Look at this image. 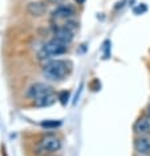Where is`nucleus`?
<instances>
[{
	"label": "nucleus",
	"mask_w": 150,
	"mask_h": 156,
	"mask_svg": "<svg viewBox=\"0 0 150 156\" xmlns=\"http://www.w3.org/2000/svg\"><path fill=\"white\" fill-rule=\"evenodd\" d=\"M61 148V142L60 139L56 138L53 135H48L45 136L44 139L39 144V150L41 152H45V154H49V152H56Z\"/></svg>",
	"instance_id": "nucleus-3"
},
{
	"label": "nucleus",
	"mask_w": 150,
	"mask_h": 156,
	"mask_svg": "<svg viewBox=\"0 0 150 156\" xmlns=\"http://www.w3.org/2000/svg\"><path fill=\"white\" fill-rule=\"evenodd\" d=\"M134 131L138 135H146L150 132V118L149 116H142L134 124Z\"/></svg>",
	"instance_id": "nucleus-8"
},
{
	"label": "nucleus",
	"mask_w": 150,
	"mask_h": 156,
	"mask_svg": "<svg viewBox=\"0 0 150 156\" xmlns=\"http://www.w3.org/2000/svg\"><path fill=\"white\" fill-rule=\"evenodd\" d=\"M146 11H148V7H146V4H144V3H141V4H138L137 7L133 8V12L136 15H142V13H145Z\"/></svg>",
	"instance_id": "nucleus-11"
},
{
	"label": "nucleus",
	"mask_w": 150,
	"mask_h": 156,
	"mask_svg": "<svg viewBox=\"0 0 150 156\" xmlns=\"http://www.w3.org/2000/svg\"><path fill=\"white\" fill-rule=\"evenodd\" d=\"M54 38L66 45L73 40V30L66 25L65 27H58V28L54 29Z\"/></svg>",
	"instance_id": "nucleus-5"
},
{
	"label": "nucleus",
	"mask_w": 150,
	"mask_h": 156,
	"mask_svg": "<svg viewBox=\"0 0 150 156\" xmlns=\"http://www.w3.org/2000/svg\"><path fill=\"white\" fill-rule=\"evenodd\" d=\"M28 11H29L31 15H33V16H40V15H43L47 11V7H45V4H43V3L33 2V3H29Z\"/></svg>",
	"instance_id": "nucleus-10"
},
{
	"label": "nucleus",
	"mask_w": 150,
	"mask_h": 156,
	"mask_svg": "<svg viewBox=\"0 0 150 156\" xmlns=\"http://www.w3.org/2000/svg\"><path fill=\"white\" fill-rule=\"evenodd\" d=\"M148 114H149V118H150V106H149V110H148Z\"/></svg>",
	"instance_id": "nucleus-15"
},
{
	"label": "nucleus",
	"mask_w": 150,
	"mask_h": 156,
	"mask_svg": "<svg viewBox=\"0 0 150 156\" xmlns=\"http://www.w3.org/2000/svg\"><path fill=\"white\" fill-rule=\"evenodd\" d=\"M43 74L51 81H60L68 74V64L61 60H53L43 68Z\"/></svg>",
	"instance_id": "nucleus-1"
},
{
	"label": "nucleus",
	"mask_w": 150,
	"mask_h": 156,
	"mask_svg": "<svg viewBox=\"0 0 150 156\" xmlns=\"http://www.w3.org/2000/svg\"><path fill=\"white\" fill-rule=\"evenodd\" d=\"M41 126H43V127H45V128H48V127H57V126H60V122H54V120H48V122H43V123H41Z\"/></svg>",
	"instance_id": "nucleus-12"
},
{
	"label": "nucleus",
	"mask_w": 150,
	"mask_h": 156,
	"mask_svg": "<svg viewBox=\"0 0 150 156\" xmlns=\"http://www.w3.org/2000/svg\"><path fill=\"white\" fill-rule=\"evenodd\" d=\"M66 52V45L60 42L56 38L51 40L48 42H45L43 45V48L39 53L40 58H49V57H53V56H60V54L65 53Z\"/></svg>",
	"instance_id": "nucleus-2"
},
{
	"label": "nucleus",
	"mask_w": 150,
	"mask_h": 156,
	"mask_svg": "<svg viewBox=\"0 0 150 156\" xmlns=\"http://www.w3.org/2000/svg\"><path fill=\"white\" fill-rule=\"evenodd\" d=\"M74 15V8L72 5H68V4H61L58 5L57 8L53 9L52 12V17L53 19H69L70 16Z\"/></svg>",
	"instance_id": "nucleus-7"
},
{
	"label": "nucleus",
	"mask_w": 150,
	"mask_h": 156,
	"mask_svg": "<svg viewBox=\"0 0 150 156\" xmlns=\"http://www.w3.org/2000/svg\"><path fill=\"white\" fill-rule=\"evenodd\" d=\"M68 98H69V93H66V91H62L60 94V97H58V99L61 101L62 105H65V102L68 101Z\"/></svg>",
	"instance_id": "nucleus-13"
},
{
	"label": "nucleus",
	"mask_w": 150,
	"mask_h": 156,
	"mask_svg": "<svg viewBox=\"0 0 150 156\" xmlns=\"http://www.w3.org/2000/svg\"><path fill=\"white\" fill-rule=\"evenodd\" d=\"M49 93H52V89H51L48 85L45 83H33L32 86L28 87V90H27V97L31 99H37V98H41L43 95L45 94H49Z\"/></svg>",
	"instance_id": "nucleus-4"
},
{
	"label": "nucleus",
	"mask_w": 150,
	"mask_h": 156,
	"mask_svg": "<svg viewBox=\"0 0 150 156\" xmlns=\"http://www.w3.org/2000/svg\"><path fill=\"white\" fill-rule=\"evenodd\" d=\"M76 2H80V3H82V2H84V0H76Z\"/></svg>",
	"instance_id": "nucleus-16"
},
{
	"label": "nucleus",
	"mask_w": 150,
	"mask_h": 156,
	"mask_svg": "<svg viewBox=\"0 0 150 156\" xmlns=\"http://www.w3.org/2000/svg\"><path fill=\"white\" fill-rule=\"evenodd\" d=\"M134 150L138 155H149L150 154V138L148 136H138L134 140Z\"/></svg>",
	"instance_id": "nucleus-6"
},
{
	"label": "nucleus",
	"mask_w": 150,
	"mask_h": 156,
	"mask_svg": "<svg viewBox=\"0 0 150 156\" xmlns=\"http://www.w3.org/2000/svg\"><path fill=\"white\" fill-rule=\"evenodd\" d=\"M56 102V95L53 93H49V94H45L43 95L41 98H37L35 99V105L37 107H47V106H51Z\"/></svg>",
	"instance_id": "nucleus-9"
},
{
	"label": "nucleus",
	"mask_w": 150,
	"mask_h": 156,
	"mask_svg": "<svg viewBox=\"0 0 150 156\" xmlns=\"http://www.w3.org/2000/svg\"><path fill=\"white\" fill-rule=\"evenodd\" d=\"M49 2H53V3H61V2H64V0H49Z\"/></svg>",
	"instance_id": "nucleus-14"
}]
</instances>
